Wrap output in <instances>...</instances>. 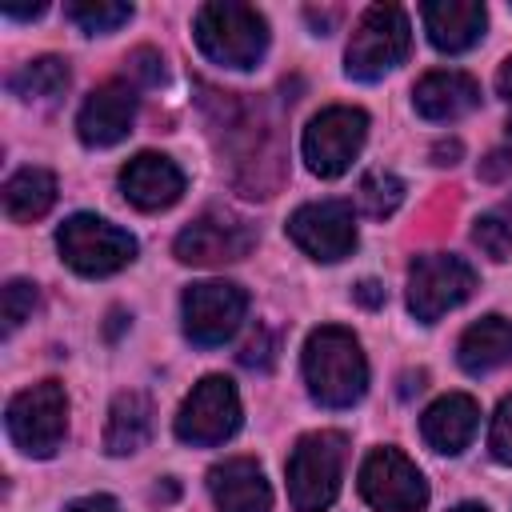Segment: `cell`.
Masks as SVG:
<instances>
[{"instance_id":"22","label":"cell","mask_w":512,"mask_h":512,"mask_svg":"<svg viewBox=\"0 0 512 512\" xmlns=\"http://www.w3.org/2000/svg\"><path fill=\"white\" fill-rule=\"evenodd\" d=\"M56 204V176L48 168H20L4 180V216L16 224L40 220Z\"/></svg>"},{"instance_id":"24","label":"cell","mask_w":512,"mask_h":512,"mask_svg":"<svg viewBox=\"0 0 512 512\" xmlns=\"http://www.w3.org/2000/svg\"><path fill=\"white\" fill-rule=\"evenodd\" d=\"M404 200V180L396 172L372 168L360 176L356 184V212H364L368 220H388Z\"/></svg>"},{"instance_id":"31","label":"cell","mask_w":512,"mask_h":512,"mask_svg":"<svg viewBox=\"0 0 512 512\" xmlns=\"http://www.w3.org/2000/svg\"><path fill=\"white\" fill-rule=\"evenodd\" d=\"M476 176H480L484 184H500V180H508V176H512V148H492V152L480 160Z\"/></svg>"},{"instance_id":"37","label":"cell","mask_w":512,"mask_h":512,"mask_svg":"<svg viewBox=\"0 0 512 512\" xmlns=\"http://www.w3.org/2000/svg\"><path fill=\"white\" fill-rule=\"evenodd\" d=\"M452 512H488V508H484V504H456Z\"/></svg>"},{"instance_id":"5","label":"cell","mask_w":512,"mask_h":512,"mask_svg":"<svg viewBox=\"0 0 512 512\" xmlns=\"http://www.w3.org/2000/svg\"><path fill=\"white\" fill-rule=\"evenodd\" d=\"M60 260L80 276H112L136 260V236L104 216L76 212L56 232Z\"/></svg>"},{"instance_id":"9","label":"cell","mask_w":512,"mask_h":512,"mask_svg":"<svg viewBox=\"0 0 512 512\" xmlns=\"http://www.w3.org/2000/svg\"><path fill=\"white\" fill-rule=\"evenodd\" d=\"M180 316H184V336L200 348H220L228 344L244 316H248V292L232 280H200L184 288L180 300Z\"/></svg>"},{"instance_id":"32","label":"cell","mask_w":512,"mask_h":512,"mask_svg":"<svg viewBox=\"0 0 512 512\" xmlns=\"http://www.w3.org/2000/svg\"><path fill=\"white\" fill-rule=\"evenodd\" d=\"M64 512H120V504H116L112 496L96 492V496H80V500H72Z\"/></svg>"},{"instance_id":"23","label":"cell","mask_w":512,"mask_h":512,"mask_svg":"<svg viewBox=\"0 0 512 512\" xmlns=\"http://www.w3.org/2000/svg\"><path fill=\"white\" fill-rule=\"evenodd\" d=\"M68 84H72V68L64 56H36L8 76V92L20 100H56L64 96Z\"/></svg>"},{"instance_id":"19","label":"cell","mask_w":512,"mask_h":512,"mask_svg":"<svg viewBox=\"0 0 512 512\" xmlns=\"http://www.w3.org/2000/svg\"><path fill=\"white\" fill-rule=\"evenodd\" d=\"M476 424H480V404L468 396V392H448L440 400H432L420 416V436L432 452H444V456H456L472 444L476 436Z\"/></svg>"},{"instance_id":"10","label":"cell","mask_w":512,"mask_h":512,"mask_svg":"<svg viewBox=\"0 0 512 512\" xmlns=\"http://www.w3.org/2000/svg\"><path fill=\"white\" fill-rule=\"evenodd\" d=\"M240 392L228 376H204L176 412V436L192 448H212L236 436L240 428Z\"/></svg>"},{"instance_id":"26","label":"cell","mask_w":512,"mask_h":512,"mask_svg":"<svg viewBox=\"0 0 512 512\" xmlns=\"http://www.w3.org/2000/svg\"><path fill=\"white\" fill-rule=\"evenodd\" d=\"M472 240H476V248H480L484 256L508 260V256H512V200H504V204L488 208L484 216H476Z\"/></svg>"},{"instance_id":"13","label":"cell","mask_w":512,"mask_h":512,"mask_svg":"<svg viewBox=\"0 0 512 512\" xmlns=\"http://www.w3.org/2000/svg\"><path fill=\"white\" fill-rule=\"evenodd\" d=\"M256 244V232L248 220L232 216V212H204L196 216L188 228H180L172 252L180 264H196V268H216V264H232L244 260Z\"/></svg>"},{"instance_id":"8","label":"cell","mask_w":512,"mask_h":512,"mask_svg":"<svg viewBox=\"0 0 512 512\" xmlns=\"http://www.w3.org/2000/svg\"><path fill=\"white\" fill-rule=\"evenodd\" d=\"M476 292V268L452 252H424L408 268V312L420 324H436Z\"/></svg>"},{"instance_id":"4","label":"cell","mask_w":512,"mask_h":512,"mask_svg":"<svg viewBox=\"0 0 512 512\" xmlns=\"http://www.w3.org/2000/svg\"><path fill=\"white\" fill-rule=\"evenodd\" d=\"M348 436L336 428H320L296 440L288 456V500L296 512H324L340 496Z\"/></svg>"},{"instance_id":"18","label":"cell","mask_w":512,"mask_h":512,"mask_svg":"<svg viewBox=\"0 0 512 512\" xmlns=\"http://www.w3.org/2000/svg\"><path fill=\"white\" fill-rule=\"evenodd\" d=\"M216 512H272V488L252 456H228L208 472Z\"/></svg>"},{"instance_id":"30","label":"cell","mask_w":512,"mask_h":512,"mask_svg":"<svg viewBox=\"0 0 512 512\" xmlns=\"http://www.w3.org/2000/svg\"><path fill=\"white\" fill-rule=\"evenodd\" d=\"M236 360L244 364V368H256V372H268L272 368V332L268 328H256L244 344H240V352H236Z\"/></svg>"},{"instance_id":"2","label":"cell","mask_w":512,"mask_h":512,"mask_svg":"<svg viewBox=\"0 0 512 512\" xmlns=\"http://www.w3.org/2000/svg\"><path fill=\"white\" fill-rule=\"evenodd\" d=\"M192 36H196V48L212 64L236 68V72L256 68L268 52V20L252 4H240V0L200 4L192 20Z\"/></svg>"},{"instance_id":"11","label":"cell","mask_w":512,"mask_h":512,"mask_svg":"<svg viewBox=\"0 0 512 512\" xmlns=\"http://www.w3.org/2000/svg\"><path fill=\"white\" fill-rule=\"evenodd\" d=\"M360 496L376 512H424L428 480L400 448L384 444V448H372L360 464Z\"/></svg>"},{"instance_id":"36","label":"cell","mask_w":512,"mask_h":512,"mask_svg":"<svg viewBox=\"0 0 512 512\" xmlns=\"http://www.w3.org/2000/svg\"><path fill=\"white\" fill-rule=\"evenodd\" d=\"M0 12L8 20H36L44 12V4H0Z\"/></svg>"},{"instance_id":"33","label":"cell","mask_w":512,"mask_h":512,"mask_svg":"<svg viewBox=\"0 0 512 512\" xmlns=\"http://www.w3.org/2000/svg\"><path fill=\"white\" fill-rule=\"evenodd\" d=\"M352 296H356L364 308H380V304L388 300V292H384V284H380V280H360V284L352 288Z\"/></svg>"},{"instance_id":"17","label":"cell","mask_w":512,"mask_h":512,"mask_svg":"<svg viewBox=\"0 0 512 512\" xmlns=\"http://www.w3.org/2000/svg\"><path fill=\"white\" fill-rule=\"evenodd\" d=\"M412 108L432 124H452V120L480 108V84L456 68L424 72L412 88Z\"/></svg>"},{"instance_id":"14","label":"cell","mask_w":512,"mask_h":512,"mask_svg":"<svg viewBox=\"0 0 512 512\" xmlns=\"http://www.w3.org/2000/svg\"><path fill=\"white\" fill-rule=\"evenodd\" d=\"M136 120V84L128 80H104L88 92V100L76 112V136L88 148H112L132 132Z\"/></svg>"},{"instance_id":"16","label":"cell","mask_w":512,"mask_h":512,"mask_svg":"<svg viewBox=\"0 0 512 512\" xmlns=\"http://www.w3.org/2000/svg\"><path fill=\"white\" fill-rule=\"evenodd\" d=\"M420 16H424V32H428L432 48H440L448 56L476 48L488 28V8L480 0H428L420 8Z\"/></svg>"},{"instance_id":"3","label":"cell","mask_w":512,"mask_h":512,"mask_svg":"<svg viewBox=\"0 0 512 512\" xmlns=\"http://www.w3.org/2000/svg\"><path fill=\"white\" fill-rule=\"evenodd\" d=\"M412 48V24L400 4H372L360 12L352 40L344 48V72L360 84L384 80L392 68L404 64Z\"/></svg>"},{"instance_id":"28","label":"cell","mask_w":512,"mask_h":512,"mask_svg":"<svg viewBox=\"0 0 512 512\" xmlns=\"http://www.w3.org/2000/svg\"><path fill=\"white\" fill-rule=\"evenodd\" d=\"M124 80L128 84H160L164 80V60H160V52L156 48H136V52H128V60H124Z\"/></svg>"},{"instance_id":"29","label":"cell","mask_w":512,"mask_h":512,"mask_svg":"<svg viewBox=\"0 0 512 512\" xmlns=\"http://www.w3.org/2000/svg\"><path fill=\"white\" fill-rule=\"evenodd\" d=\"M488 452H492L500 464H512V396H504L500 408H496V416H492Z\"/></svg>"},{"instance_id":"12","label":"cell","mask_w":512,"mask_h":512,"mask_svg":"<svg viewBox=\"0 0 512 512\" xmlns=\"http://www.w3.org/2000/svg\"><path fill=\"white\" fill-rule=\"evenodd\" d=\"M288 236L304 256H312L320 264H336V260L352 256V248H356V212L348 200L300 204L288 216Z\"/></svg>"},{"instance_id":"20","label":"cell","mask_w":512,"mask_h":512,"mask_svg":"<svg viewBox=\"0 0 512 512\" xmlns=\"http://www.w3.org/2000/svg\"><path fill=\"white\" fill-rule=\"evenodd\" d=\"M456 360L468 376H488V372L512 364V320L480 316L476 324H468L456 344Z\"/></svg>"},{"instance_id":"34","label":"cell","mask_w":512,"mask_h":512,"mask_svg":"<svg viewBox=\"0 0 512 512\" xmlns=\"http://www.w3.org/2000/svg\"><path fill=\"white\" fill-rule=\"evenodd\" d=\"M496 92L508 100V132H512V56L500 64V72H496Z\"/></svg>"},{"instance_id":"27","label":"cell","mask_w":512,"mask_h":512,"mask_svg":"<svg viewBox=\"0 0 512 512\" xmlns=\"http://www.w3.org/2000/svg\"><path fill=\"white\" fill-rule=\"evenodd\" d=\"M36 300H40V292H36V284H32V280H8V284H4V292H0V320H4V336H12V332L32 316Z\"/></svg>"},{"instance_id":"35","label":"cell","mask_w":512,"mask_h":512,"mask_svg":"<svg viewBox=\"0 0 512 512\" xmlns=\"http://www.w3.org/2000/svg\"><path fill=\"white\" fill-rule=\"evenodd\" d=\"M460 152H464V148H460V140H440V144L432 148V164H440V168H444V164H456V160H460Z\"/></svg>"},{"instance_id":"15","label":"cell","mask_w":512,"mask_h":512,"mask_svg":"<svg viewBox=\"0 0 512 512\" xmlns=\"http://www.w3.org/2000/svg\"><path fill=\"white\" fill-rule=\"evenodd\" d=\"M120 192L140 212H164L184 196V172L164 152H140L120 168Z\"/></svg>"},{"instance_id":"1","label":"cell","mask_w":512,"mask_h":512,"mask_svg":"<svg viewBox=\"0 0 512 512\" xmlns=\"http://www.w3.org/2000/svg\"><path fill=\"white\" fill-rule=\"evenodd\" d=\"M300 368H304V384H308L312 400L324 408H352L368 392L364 348L340 324H324L304 340Z\"/></svg>"},{"instance_id":"6","label":"cell","mask_w":512,"mask_h":512,"mask_svg":"<svg viewBox=\"0 0 512 512\" xmlns=\"http://www.w3.org/2000/svg\"><path fill=\"white\" fill-rule=\"evenodd\" d=\"M4 428L24 456L48 460L68 436V396L60 380H40L8 400Z\"/></svg>"},{"instance_id":"7","label":"cell","mask_w":512,"mask_h":512,"mask_svg":"<svg viewBox=\"0 0 512 512\" xmlns=\"http://www.w3.org/2000/svg\"><path fill=\"white\" fill-rule=\"evenodd\" d=\"M364 140H368V112L352 108V104H332L308 120V128L300 136V152H304V164L312 176L336 180L352 168Z\"/></svg>"},{"instance_id":"21","label":"cell","mask_w":512,"mask_h":512,"mask_svg":"<svg viewBox=\"0 0 512 512\" xmlns=\"http://www.w3.org/2000/svg\"><path fill=\"white\" fill-rule=\"evenodd\" d=\"M152 436V404L144 392H120L108 408L104 424V452L108 456H132Z\"/></svg>"},{"instance_id":"25","label":"cell","mask_w":512,"mask_h":512,"mask_svg":"<svg viewBox=\"0 0 512 512\" xmlns=\"http://www.w3.org/2000/svg\"><path fill=\"white\" fill-rule=\"evenodd\" d=\"M64 16L80 32L104 36V32H116L120 24L132 20V4H124V0H72V4H64Z\"/></svg>"}]
</instances>
